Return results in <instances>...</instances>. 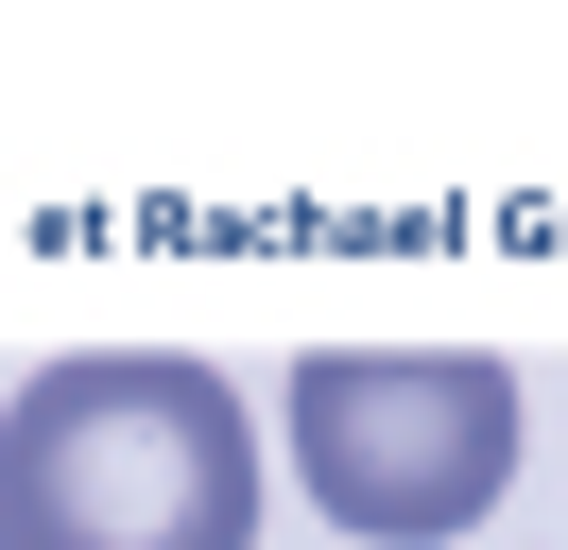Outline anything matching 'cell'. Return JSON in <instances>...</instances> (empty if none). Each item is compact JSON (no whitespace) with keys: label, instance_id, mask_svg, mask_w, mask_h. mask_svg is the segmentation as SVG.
Masks as SVG:
<instances>
[{"label":"cell","instance_id":"6da1fadb","mask_svg":"<svg viewBox=\"0 0 568 550\" xmlns=\"http://www.w3.org/2000/svg\"><path fill=\"white\" fill-rule=\"evenodd\" d=\"M0 550H258V412L173 344H70L0 412Z\"/></svg>","mask_w":568,"mask_h":550},{"label":"cell","instance_id":"7a4b0ae2","mask_svg":"<svg viewBox=\"0 0 568 550\" xmlns=\"http://www.w3.org/2000/svg\"><path fill=\"white\" fill-rule=\"evenodd\" d=\"M293 481H311L327 533L362 550H448L499 516L517 481V378L483 344H327L293 361Z\"/></svg>","mask_w":568,"mask_h":550}]
</instances>
